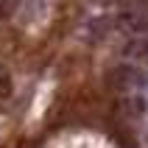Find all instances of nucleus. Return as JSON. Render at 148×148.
I'll return each instance as SVG.
<instances>
[{
  "label": "nucleus",
  "instance_id": "nucleus-4",
  "mask_svg": "<svg viewBox=\"0 0 148 148\" xmlns=\"http://www.w3.org/2000/svg\"><path fill=\"white\" fill-rule=\"evenodd\" d=\"M8 95H11V75L6 67H0V98H8Z\"/></svg>",
  "mask_w": 148,
  "mask_h": 148
},
{
  "label": "nucleus",
  "instance_id": "nucleus-2",
  "mask_svg": "<svg viewBox=\"0 0 148 148\" xmlns=\"http://www.w3.org/2000/svg\"><path fill=\"white\" fill-rule=\"evenodd\" d=\"M120 25L123 31L140 34L148 28V0H126L120 11Z\"/></svg>",
  "mask_w": 148,
  "mask_h": 148
},
{
  "label": "nucleus",
  "instance_id": "nucleus-3",
  "mask_svg": "<svg viewBox=\"0 0 148 148\" xmlns=\"http://www.w3.org/2000/svg\"><path fill=\"white\" fill-rule=\"evenodd\" d=\"M126 56H148V42L145 39H134L126 48Z\"/></svg>",
  "mask_w": 148,
  "mask_h": 148
},
{
  "label": "nucleus",
  "instance_id": "nucleus-1",
  "mask_svg": "<svg viewBox=\"0 0 148 148\" xmlns=\"http://www.w3.org/2000/svg\"><path fill=\"white\" fill-rule=\"evenodd\" d=\"M109 84L117 92H134L148 84V73H143L140 67H134V64H117L109 73Z\"/></svg>",
  "mask_w": 148,
  "mask_h": 148
}]
</instances>
